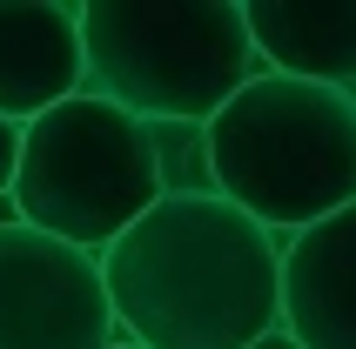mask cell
<instances>
[{
  "label": "cell",
  "mask_w": 356,
  "mask_h": 349,
  "mask_svg": "<svg viewBox=\"0 0 356 349\" xmlns=\"http://www.w3.org/2000/svg\"><path fill=\"white\" fill-rule=\"evenodd\" d=\"M108 349H128V343H108Z\"/></svg>",
  "instance_id": "8fae6325"
},
{
  "label": "cell",
  "mask_w": 356,
  "mask_h": 349,
  "mask_svg": "<svg viewBox=\"0 0 356 349\" xmlns=\"http://www.w3.org/2000/svg\"><path fill=\"white\" fill-rule=\"evenodd\" d=\"M161 135L141 128L95 95H67L60 108L34 115L20 128V161H14V209L20 229H40L81 255H101L121 229L161 202Z\"/></svg>",
  "instance_id": "277c9868"
},
{
  "label": "cell",
  "mask_w": 356,
  "mask_h": 349,
  "mask_svg": "<svg viewBox=\"0 0 356 349\" xmlns=\"http://www.w3.org/2000/svg\"><path fill=\"white\" fill-rule=\"evenodd\" d=\"M67 95H81V7L0 0V121L27 128Z\"/></svg>",
  "instance_id": "52a82bcc"
},
{
  "label": "cell",
  "mask_w": 356,
  "mask_h": 349,
  "mask_svg": "<svg viewBox=\"0 0 356 349\" xmlns=\"http://www.w3.org/2000/svg\"><path fill=\"white\" fill-rule=\"evenodd\" d=\"M276 255L209 188H161V202L121 229L101 262V295L128 349H249L276 330Z\"/></svg>",
  "instance_id": "6da1fadb"
},
{
  "label": "cell",
  "mask_w": 356,
  "mask_h": 349,
  "mask_svg": "<svg viewBox=\"0 0 356 349\" xmlns=\"http://www.w3.org/2000/svg\"><path fill=\"white\" fill-rule=\"evenodd\" d=\"M276 330L296 349H356V202L282 242Z\"/></svg>",
  "instance_id": "8992f818"
},
{
  "label": "cell",
  "mask_w": 356,
  "mask_h": 349,
  "mask_svg": "<svg viewBox=\"0 0 356 349\" xmlns=\"http://www.w3.org/2000/svg\"><path fill=\"white\" fill-rule=\"evenodd\" d=\"M249 349H296V343H289V336H282V330H269V336H256V343H249Z\"/></svg>",
  "instance_id": "30bf717a"
},
{
  "label": "cell",
  "mask_w": 356,
  "mask_h": 349,
  "mask_svg": "<svg viewBox=\"0 0 356 349\" xmlns=\"http://www.w3.org/2000/svg\"><path fill=\"white\" fill-rule=\"evenodd\" d=\"M195 135L202 188L276 242L356 202V101L343 88L249 74Z\"/></svg>",
  "instance_id": "7a4b0ae2"
},
{
  "label": "cell",
  "mask_w": 356,
  "mask_h": 349,
  "mask_svg": "<svg viewBox=\"0 0 356 349\" xmlns=\"http://www.w3.org/2000/svg\"><path fill=\"white\" fill-rule=\"evenodd\" d=\"M14 161H20V128L0 121V202H7V188H14Z\"/></svg>",
  "instance_id": "9c48e42d"
},
{
  "label": "cell",
  "mask_w": 356,
  "mask_h": 349,
  "mask_svg": "<svg viewBox=\"0 0 356 349\" xmlns=\"http://www.w3.org/2000/svg\"><path fill=\"white\" fill-rule=\"evenodd\" d=\"M256 74L236 0H88L81 7V95L141 128H202Z\"/></svg>",
  "instance_id": "3957f363"
},
{
  "label": "cell",
  "mask_w": 356,
  "mask_h": 349,
  "mask_svg": "<svg viewBox=\"0 0 356 349\" xmlns=\"http://www.w3.org/2000/svg\"><path fill=\"white\" fill-rule=\"evenodd\" d=\"M115 316L101 262L40 229L0 222V349H108Z\"/></svg>",
  "instance_id": "5b68a950"
},
{
  "label": "cell",
  "mask_w": 356,
  "mask_h": 349,
  "mask_svg": "<svg viewBox=\"0 0 356 349\" xmlns=\"http://www.w3.org/2000/svg\"><path fill=\"white\" fill-rule=\"evenodd\" d=\"M350 101H356V88H350Z\"/></svg>",
  "instance_id": "7c38bea8"
},
{
  "label": "cell",
  "mask_w": 356,
  "mask_h": 349,
  "mask_svg": "<svg viewBox=\"0 0 356 349\" xmlns=\"http://www.w3.org/2000/svg\"><path fill=\"white\" fill-rule=\"evenodd\" d=\"M256 74L309 81V88H356V0H249L242 7Z\"/></svg>",
  "instance_id": "ba28073f"
}]
</instances>
